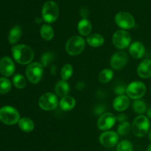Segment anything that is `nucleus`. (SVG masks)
I'll return each mask as SVG.
<instances>
[{
    "instance_id": "f257e3e1",
    "label": "nucleus",
    "mask_w": 151,
    "mask_h": 151,
    "mask_svg": "<svg viewBox=\"0 0 151 151\" xmlns=\"http://www.w3.org/2000/svg\"><path fill=\"white\" fill-rule=\"evenodd\" d=\"M12 54L18 63L27 65L32 61L34 52L29 46L26 44H18L12 47Z\"/></svg>"
},
{
    "instance_id": "f03ea898",
    "label": "nucleus",
    "mask_w": 151,
    "mask_h": 151,
    "mask_svg": "<svg viewBox=\"0 0 151 151\" xmlns=\"http://www.w3.org/2000/svg\"><path fill=\"white\" fill-rule=\"evenodd\" d=\"M59 16V7L56 2L48 1L42 7V17L44 22L53 23Z\"/></svg>"
},
{
    "instance_id": "7ed1b4c3",
    "label": "nucleus",
    "mask_w": 151,
    "mask_h": 151,
    "mask_svg": "<svg viewBox=\"0 0 151 151\" xmlns=\"http://www.w3.org/2000/svg\"><path fill=\"white\" fill-rule=\"evenodd\" d=\"M150 129V121L145 115H139L133 121L132 130L134 134L137 137L145 136Z\"/></svg>"
},
{
    "instance_id": "20e7f679",
    "label": "nucleus",
    "mask_w": 151,
    "mask_h": 151,
    "mask_svg": "<svg viewBox=\"0 0 151 151\" xmlns=\"http://www.w3.org/2000/svg\"><path fill=\"white\" fill-rule=\"evenodd\" d=\"M19 113L16 108L4 106L0 109V121L7 125H13L19 122Z\"/></svg>"
},
{
    "instance_id": "39448f33",
    "label": "nucleus",
    "mask_w": 151,
    "mask_h": 151,
    "mask_svg": "<svg viewBox=\"0 0 151 151\" xmlns=\"http://www.w3.org/2000/svg\"><path fill=\"white\" fill-rule=\"evenodd\" d=\"M85 40L80 36L71 37L66 44V50L71 56H77L82 53L85 48Z\"/></svg>"
},
{
    "instance_id": "423d86ee",
    "label": "nucleus",
    "mask_w": 151,
    "mask_h": 151,
    "mask_svg": "<svg viewBox=\"0 0 151 151\" xmlns=\"http://www.w3.org/2000/svg\"><path fill=\"white\" fill-rule=\"evenodd\" d=\"M43 65L38 62L29 64L26 70V76L28 80L32 84H37L43 75Z\"/></svg>"
},
{
    "instance_id": "0eeeda50",
    "label": "nucleus",
    "mask_w": 151,
    "mask_h": 151,
    "mask_svg": "<svg viewBox=\"0 0 151 151\" xmlns=\"http://www.w3.org/2000/svg\"><path fill=\"white\" fill-rule=\"evenodd\" d=\"M146 93V86L141 81H133L126 87V93L131 99H139Z\"/></svg>"
},
{
    "instance_id": "6e6552de",
    "label": "nucleus",
    "mask_w": 151,
    "mask_h": 151,
    "mask_svg": "<svg viewBox=\"0 0 151 151\" xmlns=\"http://www.w3.org/2000/svg\"><path fill=\"white\" fill-rule=\"evenodd\" d=\"M38 105L44 110H54L58 105L57 96L52 93H44L38 100Z\"/></svg>"
},
{
    "instance_id": "1a4fd4ad",
    "label": "nucleus",
    "mask_w": 151,
    "mask_h": 151,
    "mask_svg": "<svg viewBox=\"0 0 151 151\" xmlns=\"http://www.w3.org/2000/svg\"><path fill=\"white\" fill-rule=\"evenodd\" d=\"M112 41L115 47L118 49H125L131 43V36L127 31L119 30L114 33Z\"/></svg>"
},
{
    "instance_id": "9d476101",
    "label": "nucleus",
    "mask_w": 151,
    "mask_h": 151,
    "mask_svg": "<svg viewBox=\"0 0 151 151\" xmlns=\"http://www.w3.org/2000/svg\"><path fill=\"white\" fill-rule=\"evenodd\" d=\"M115 22L123 29H131L135 25V19L131 13L125 11L119 12L115 16Z\"/></svg>"
},
{
    "instance_id": "9b49d317",
    "label": "nucleus",
    "mask_w": 151,
    "mask_h": 151,
    "mask_svg": "<svg viewBox=\"0 0 151 151\" xmlns=\"http://www.w3.org/2000/svg\"><path fill=\"white\" fill-rule=\"evenodd\" d=\"M116 117L111 113H105L97 120V127L101 130H107L114 125Z\"/></svg>"
},
{
    "instance_id": "f8f14e48",
    "label": "nucleus",
    "mask_w": 151,
    "mask_h": 151,
    "mask_svg": "<svg viewBox=\"0 0 151 151\" xmlns=\"http://www.w3.org/2000/svg\"><path fill=\"white\" fill-rule=\"evenodd\" d=\"M128 60V56H127V54L125 52H116V53H115L112 56L111 59V66L113 69L119 70L122 69L126 65Z\"/></svg>"
},
{
    "instance_id": "ddd939ff",
    "label": "nucleus",
    "mask_w": 151,
    "mask_h": 151,
    "mask_svg": "<svg viewBox=\"0 0 151 151\" xmlns=\"http://www.w3.org/2000/svg\"><path fill=\"white\" fill-rule=\"evenodd\" d=\"M119 136L114 131H106L100 136V142L106 147H113L117 144Z\"/></svg>"
},
{
    "instance_id": "4468645a",
    "label": "nucleus",
    "mask_w": 151,
    "mask_h": 151,
    "mask_svg": "<svg viewBox=\"0 0 151 151\" xmlns=\"http://www.w3.org/2000/svg\"><path fill=\"white\" fill-rule=\"evenodd\" d=\"M15 71V65L13 60L8 56L0 59V73L5 76H10Z\"/></svg>"
},
{
    "instance_id": "2eb2a0df",
    "label": "nucleus",
    "mask_w": 151,
    "mask_h": 151,
    "mask_svg": "<svg viewBox=\"0 0 151 151\" xmlns=\"http://www.w3.org/2000/svg\"><path fill=\"white\" fill-rule=\"evenodd\" d=\"M129 52L131 56L134 59H141L145 53V47L143 45L142 43L139 41H136L130 46Z\"/></svg>"
},
{
    "instance_id": "dca6fc26",
    "label": "nucleus",
    "mask_w": 151,
    "mask_h": 151,
    "mask_svg": "<svg viewBox=\"0 0 151 151\" xmlns=\"http://www.w3.org/2000/svg\"><path fill=\"white\" fill-rule=\"evenodd\" d=\"M137 73L141 78H150L151 76L150 59H145L139 64V65L137 68Z\"/></svg>"
},
{
    "instance_id": "f3484780",
    "label": "nucleus",
    "mask_w": 151,
    "mask_h": 151,
    "mask_svg": "<svg viewBox=\"0 0 151 151\" xmlns=\"http://www.w3.org/2000/svg\"><path fill=\"white\" fill-rule=\"evenodd\" d=\"M130 101L128 96L125 95H121L115 98L113 102V106L116 110L123 111L128 107Z\"/></svg>"
},
{
    "instance_id": "a211bd4d",
    "label": "nucleus",
    "mask_w": 151,
    "mask_h": 151,
    "mask_svg": "<svg viewBox=\"0 0 151 151\" xmlns=\"http://www.w3.org/2000/svg\"><path fill=\"white\" fill-rule=\"evenodd\" d=\"M76 104V101L72 96H66L60 99L59 106L63 111H69L73 109Z\"/></svg>"
},
{
    "instance_id": "6ab92c4d",
    "label": "nucleus",
    "mask_w": 151,
    "mask_h": 151,
    "mask_svg": "<svg viewBox=\"0 0 151 151\" xmlns=\"http://www.w3.org/2000/svg\"><path fill=\"white\" fill-rule=\"evenodd\" d=\"M78 29L80 34L83 36L89 35L92 29V25L89 20L87 19H83L79 22L78 25Z\"/></svg>"
},
{
    "instance_id": "aec40b11",
    "label": "nucleus",
    "mask_w": 151,
    "mask_h": 151,
    "mask_svg": "<svg viewBox=\"0 0 151 151\" xmlns=\"http://www.w3.org/2000/svg\"><path fill=\"white\" fill-rule=\"evenodd\" d=\"M55 93L57 96L60 97H64L67 96V94L69 92V85L65 80H60L58 81V83L55 85Z\"/></svg>"
},
{
    "instance_id": "412c9836",
    "label": "nucleus",
    "mask_w": 151,
    "mask_h": 151,
    "mask_svg": "<svg viewBox=\"0 0 151 151\" xmlns=\"http://www.w3.org/2000/svg\"><path fill=\"white\" fill-rule=\"evenodd\" d=\"M22 28L19 25H16L10 30L8 36V41L10 44H14L19 40L22 36Z\"/></svg>"
},
{
    "instance_id": "4be33fe9",
    "label": "nucleus",
    "mask_w": 151,
    "mask_h": 151,
    "mask_svg": "<svg viewBox=\"0 0 151 151\" xmlns=\"http://www.w3.org/2000/svg\"><path fill=\"white\" fill-rule=\"evenodd\" d=\"M86 41L91 47H98L104 44L105 40L103 36L98 33H94L88 36Z\"/></svg>"
},
{
    "instance_id": "5701e85b",
    "label": "nucleus",
    "mask_w": 151,
    "mask_h": 151,
    "mask_svg": "<svg viewBox=\"0 0 151 151\" xmlns=\"http://www.w3.org/2000/svg\"><path fill=\"white\" fill-rule=\"evenodd\" d=\"M19 127L23 131L26 132V133H29V132L32 131L35 127L34 122L32 120H31L29 118H22L19 119Z\"/></svg>"
},
{
    "instance_id": "b1692460",
    "label": "nucleus",
    "mask_w": 151,
    "mask_h": 151,
    "mask_svg": "<svg viewBox=\"0 0 151 151\" xmlns=\"http://www.w3.org/2000/svg\"><path fill=\"white\" fill-rule=\"evenodd\" d=\"M40 33H41V37L47 41H50L54 36V30L52 28L47 24H44L41 26Z\"/></svg>"
},
{
    "instance_id": "393cba45",
    "label": "nucleus",
    "mask_w": 151,
    "mask_h": 151,
    "mask_svg": "<svg viewBox=\"0 0 151 151\" xmlns=\"http://www.w3.org/2000/svg\"><path fill=\"white\" fill-rule=\"evenodd\" d=\"M114 72L111 69H104L99 74V80L101 83L106 84L113 78Z\"/></svg>"
},
{
    "instance_id": "a878e982",
    "label": "nucleus",
    "mask_w": 151,
    "mask_h": 151,
    "mask_svg": "<svg viewBox=\"0 0 151 151\" xmlns=\"http://www.w3.org/2000/svg\"><path fill=\"white\" fill-rule=\"evenodd\" d=\"M133 108H134V110L137 113L143 114L144 113H145L146 110H147V105H146L145 102L144 101L137 99L133 103Z\"/></svg>"
},
{
    "instance_id": "bb28decb",
    "label": "nucleus",
    "mask_w": 151,
    "mask_h": 151,
    "mask_svg": "<svg viewBox=\"0 0 151 151\" xmlns=\"http://www.w3.org/2000/svg\"><path fill=\"white\" fill-rule=\"evenodd\" d=\"M13 82L15 87L19 89H23L27 84L26 78L22 74H16L13 78Z\"/></svg>"
},
{
    "instance_id": "cd10ccee",
    "label": "nucleus",
    "mask_w": 151,
    "mask_h": 151,
    "mask_svg": "<svg viewBox=\"0 0 151 151\" xmlns=\"http://www.w3.org/2000/svg\"><path fill=\"white\" fill-rule=\"evenodd\" d=\"M72 73H73V68L70 64H66L63 66L61 69V72H60V75H61V78L63 80L69 79L70 77L72 76Z\"/></svg>"
},
{
    "instance_id": "c85d7f7f",
    "label": "nucleus",
    "mask_w": 151,
    "mask_h": 151,
    "mask_svg": "<svg viewBox=\"0 0 151 151\" xmlns=\"http://www.w3.org/2000/svg\"><path fill=\"white\" fill-rule=\"evenodd\" d=\"M11 89V83L6 78H0V94H5Z\"/></svg>"
},
{
    "instance_id": "c756f323",
    "label": "nucleus",
    "mask_w": 151,
    "mask_h": 151,
    "mask_svg": "<svg viewBox=\"0 0 151 151\" xmlns=\"http://www.w3.org/2000/svg\"><path fill=\"white\" fill-rule=\"evenodd\" d=\"M131 130V124L128 121H122L119 124L117 128V133L121 136H125Z\"/></svg>"
},
{
    "instance_id": "7c9ffc66",
    "label": "nucleus",
    "mask_w": 151,
    "mask_h": 151,
    "mask_svg": "<svg viewBox=\"0 0 151 151\" xmlns=\"http://www.w3.org/2000/svg\"><path fill=\"white\" fill-rule=\"evenodd\" d=\"M133 145L129 141L124 140L117 144L116 151H132Z\"/></svg>"
},
{
    "instance_id": "2f4dec72",
    "label": "nucleus",
    "mask_w": 151,
    "mask_h": 151,
    "mask_svg": "<svg viewBox=\"0 0 151 151\" xmlns=\"http://www.w3.org/2000/svg\"><path fill=\"white\" fill-rule=\"evenodd\" d=\"M54 55L52 53H46L43 55L42 59H41V62L43 64V66H47L50 62L53 60Z\"/></svg>"
},
{
    "instance_id": "473e14b6",
    "label": "nucleus",
    "mask_w": 151,
    "mask_h": 151,
    "mask_svg": "<svg viewBox=\"0 0 151 151\" xmlns=\"http://www.w3.org/2000/svg\"><path fill=\"white\" fill-rule=\"evenodd\" d=\"M114 91L116 94L118 96H121V95H124L125 92H126V87L124 84H119L115 87Z\"/></svg>"
},
{
    "instance_id": "72a5a7b5",
    "label": "nucleus",
    "mask_w": 151,
    "mask_h": 151,
    "mask_svg": "<svg viewBox=\"0 0 151 151\" xmlns=\"http://www.w3.org/2000/svg\"><path fill=\"white\" fill-rule=\"evenodd\" d=\"M126 118H127L126 115H124V114H119V115H118L117 116H116V119H117L118 121H121V122L125 121V120H126Z\"/></svg>"
},
{
    "instance_id": "f704fd0d",
    "label": "nucleus",
    "mask_w": 151,
    "mask_h": 151,
    "mask_svg": "<svg viewBox=\"0 0 151 151\" xmlns=\"http://www.w3.org/2000/svg\"><path fill=\"white\" fill-rule=\"evenodd\" d=\"M104 111V107L103 105H99L95 110L96 114H101Z\"/></svg>"
},
{
    "instance_id": "c9c22d12",
    "label": "nucleus",
    "mask_w": 151,
    "mask_h": 151,
    "mask_svg": "<svg viewBox=\"0 0 151 151\" xmlns=\"http://www.w3.org/2000/svg\"><path fill=\"white\" fill-rule=\"evenodd\" d=\"M147 116H148L149 118H151V107H150L148 110H147Z\"/></svg>"
},
{
    "instance_id": "e433bc0d",
    "label": "nucleus",
    "mask_w": 151,
    "mask_h": 151,
    "mask_svg": "<svg viewBox=\"0 0 151 151\" xmlns=\"http://www.w3.org/2000/svg\"><path fill=\"white\" fill-rule=\"evenodd\" d=\"M149 139H150V140L151 141V127L150 129V131H149Z\"/></svg>"
},
{
    "instance_id": "4c0bfd02",
    "label": "nucleus",
    "mask_w": 151,
    "mask_h": 151,
    "mask_svg": "<svg viewBox=\"0 0 151 151\" xmlns=\"http://www.w3.org/2000/svg\"><path fill=\"white\" fill-rule=\"evenodd\" d=\"M147 151H151V144H150V145L147 147Z\"/></svg>"
}]
</instances>
